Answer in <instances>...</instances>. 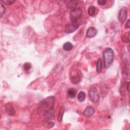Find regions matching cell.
Masks as SVG:
<instances>
[{
  "label": "cell",
  "instance_id": "22",
  "mask_svg": "<svg viewBox=\"0 0 130 130\" xmlns=\"http://www.w3.org/2000/svg\"><path fill=\"white\" fill-rule=\"evenodd\" d=\"M98 4L100 6H103L106 4L107 3V1L106 0H98L97 1Z\"/></svg>",
  "mask_w": 130,
  "mask_h": 130
},
{
  "label": "cell",
  "instance_id": "19",
  "mask_svg": "<svg viewBox=\"0 0 130 130\" xmlns=\"http://www.w3.org/2000/svg\"><path fill=\"white\" fill-rule=\"evenodd\" d=\"M31 68V65L29 62H26L24 64L23 68L26 72H28Z\"/></svg>",
  "mask_w": 130,
  "mask_h": 130
},
{
  "label": "cell",
  "instance_id": "5",
  "mask_svg": "<svg viewBox=\"0 0 130 130\" xmlns=\"http://www.w3.org/2000/svg\"><path fill=\"white\" fill-rule=\"evenodd\" d=\"M127 15V13L126 8H121L120 10L118 15V19L119 21L122 23H123L126 19Z\"/></svg>",
  "mask_w": 130,
  "mask_h": 130
},
{
  "label": "cell",
  "instance_id": "18",
  "mask_svg": "<svg viewBox=\"0 0 130 130\" xmlns=\"http://www.w3.org/2000/svg\"><path fill=\"white\" fill-rule=\"evenodd\" d=\"M64 108L63 107L60 108L58 116V121L59 122H61L62 120V117H63V114H64Z\"/></svg>",
  "mask_w": 130,
  "mask_h": 130
},
{
  "label": "cell",
  "instance_id": "9",
  "mask_svg": "<svg viewBox=\"0 0 130 130\" xmlns=\"http://www.w3.org/2000/svg\"><path fill=\"white\" fill-rule=\"evenodd\" d=\"M94 109L91 106L87 107L83 111V115L85 117H91L94 113Z\"/></svg>",
  "mask_w": 130,
  "mask_h": 130
},
{
  "label": "cell",
  "instance_id": "21",
  "mask_svg": "<svg viewBox=\"0 0 130 130\" xmlns=\"http://www.w3.org/2000/svg\"><path fill=\"white\" fill-rule=\"evenodd\" d=\"M2 2L4 4H6L7 5H10L12 4L15 2V1H14V0H6L4 1H2Z\"/></svg>",
  "mask_w": 130,
  "mask_h": 130
},
{
  "label": "cell",
  "instance_id": "12",
  "mask_svg": "<svg viewBox=\"0 0 130 130\" xmlns=\"http://www.w3.org/2000/svg\"><path fill=\"white\" fill-rule=\"evenodd\" d=\"M42 124H43V125L44 127H45L46 128H52V127H53V126L54 125V122L50 121V119L44 120L42 121Z\"/></svg>",
  "mask_w": 130,
  "mask_h": 130
},
{
  "label": "cell",
  "instance_id": "20",
  "mask_svg": "<svg viewBox=\"0 0 130 130\" xmlns=\"http://www.w3.org/2000/svg\"><path fill=\"white\" fill-rule=\"evenodd\" d=\"M0 10H1V17H2L6 11V8L4 5V3L1 1L0 4Z\"/></svg>",
  "mask_w": 130,
  "mask_h": 130
},
{
  "label": "cell",
  "instance_id": "16",
  "mask_svg": "<svg viewBox=\"0 0 130 130\" xmlns=\"http://www.w3.org/2000/svg\"><path fill=\"white\" fill-rule=\"evenodd\" d=\"M85 96H86V95H85V92L83 91H80L78 94L77 98L79 102H82L85 100Z\"/></svg>",
  "mask_w": 130,
  "mask_h": 130
},
{
  "label": "cell",
  "instance_id": "4",
  "mask_svg": "<svg viewBox=\"0 0 130 130\" xmlns=\"http://www.w3.org/2000/svg\"><path fill=\"white\" fill-rule=\"evenodd\" d=\"M88 96L90 101L96 103L100 100V94L96 88H91L88 92Z\"/></svg>",
  "mask_w": 130,
  "mask_h": 130
},
{
  "label": "cell",
  "instance_id": "7",
  "mask_svg": "<svg viewBox=\"0 0 130 130\" xmlns=\"http://www.w3.org/2000/svg\"><path fill=\"white\" fill-rule=\"evenodd\" d=\"M79 27V24L77 23H73L68 24L64 28V32L66 34H71L75 31Z\"/></svg>",
  "mask_w": 130,
  "mask_h": 130
},
{
  "label": "cell",
  "instance_id": "23",
  "mask_svg": "<svg viewBox=\"0 0 130 130\" xmlns=\"http://www.w3.org/2000/svg\"><path fill=\"white\" fill-rule=\"evenodd\" d=\"M125 27L127 28H129L130 27V20L128 19L127 20V21L126 22V25H125Z\"/></svg>",
  "mask_w": 130,
  "mask_h": 130
},
{
  "label": "cell",
  "instance_id": "11",
  "mask_svg": "<svg viewBox=\"0 0 130 130\" xmlns=\"http://www.w3.org/2000/svg\"><path fill=\"white\" fill-rule=\"evenodd\" d=\"M78 3V1H66L67 7L68 8H71L72 9L77 7Z\"/></svg>",
  "mask_w": 130,
  "mask_h": 130
},
{
  "label": "cell",
  "instance_id": "17",
  "mask_svg": "<svg viewBox=\"0 0 130 130\" xmlns=\"http://www.w3.org/2000/svg\"><path fill=\"white\" fill-rule=\"evenodd\" d=\"M88 14L90 16H93L95 12V7L93 6H90L88 9Z\"/></svg>",
  "mask_w": 130,
  "mask_h": 130
},
{
  "label": "cell",
  "instance_id": "3",
  "mask_svg": "<svg viewBox=\"0 0 130 130\" xmlns=\"http://www.w3.org/2000/svg\"><path fill=\"white\" fill-rule=\"evenodd\" d=\"M82 16V10L78 7L72 9L70 13V18L72 22L76 23L81 19Z\"/></svg>",
  "mask_w": 130,
  "mask_h": 130
},
{
  "label": "cell",
  "instance_id": "6",
  "mask_svg": "<svg viewBox=\"0 0 130 130\" xmlns=\"http://www.w3.org/2000/svg\"><path fill=\"white\" fill-rule=\"evenodd\" d=\"M70 79L72 82L74 84H77L81 80L80 75L76 70H73V73H70Z\"/></svg>",
  "mask_w": 130,
  "mask_h": 130
},
{
  "label": "cell",
  "instance_id": "15",
  "mask_svg": "<svg viewBox=\"0 0 130 130\" xmlns=\"http://www.w3.org/2000/svg\"><path fill=\"white\" fill-rule=\"evenodd\" d=\"M63 48L65 51H70L73 48V45L69 42H66L63 45Z\"/></svg>",
  "mask_w": 130,
  "mask_h": 130
},
{
  "label": "cell",
  "instance_id": "2",
  "mask_svg": "<svg viewBox=\"0 0 130 130\" xmlns=\"http://www.w3.org/2000/svg\"><path fill=\"white\" fill-rule=\"evenodd\" d=\"M103 58L104 67L109 68L113 63L114 59V52L110 48H107L103 53Z\"/></svg>",
  "mask_w": 130,
  "mask_h": 130
},
{
  "label": "cell",
  "instance_id": "14",
  "mask_svg": "<svg viewBox=\"0 0 130 130\" xmlns=\"http://www.w3.org/2000/svg\"><path fill=\"white\" fill-rule=\"evenodd\" d=\"M67 93L69 98L73 99L76 96V91L74 88H70L68 90Z\"/></svg>",
  "mask_w": 130,
  "mask_h": 130
},
{
  "label": "cell",
  "instance_id": "13",
  "mask_svg": "<svg viewBox=\"0 0 130 130\" xmlns=\"http://www.w3.org/2000/svg\"><path fill=\"white\" fill-rule=\"evenodd\" d=\"M102 61L101 58L98 59L96 62V70L98 73H100L102 71Z\"/></svg>",
  "mask_w": 130,
  "mask_h": 130
},
{
  "label": "cell",
  "instance_id": "8",
  "mask_svg": "<svg viewBox=\"0 0 130 130\" xmlns=\"http://www.w3.org/2000/svg\"><path fill=\"white\" fill-rule=\"evenodd\" d=\"M5 110L8 115L13 116L15 114V111L13 105L10 103H7L5 106Z\"/></svg>",
  "mask_w": 130,
  "mask_h": 130
},
{
  "label": "cell",
  "instance_id": "10",
  "mask_svg": "<svg viewBox=\"0 0 130 130\" xmlns=\"http://www.w3.org/2000/svg\"><path fill=\"white\" fill-rule=\"evenodd\" d=\"M97 34V30L93 27H89L86 31V36L88 38H93Z\"/></svg>",
  "mask_w": 130,
  "mask_h": 130
},
{
  "label": "cell",
  "instance_id": "1",
  "mask_svg": "<svg viewBox=\"0 0 130 130\" xmlns=\"http://www.w3.org/2000/svg\"><path fill=\"white\" fill-rule=\"evenodd\" d=\"M55 98L53 96H50L44 99L40 103L38 108L39 113L43 115L48 119H54V106Z\"/></svg>",
  "mask_w": 130,
  "mask_h": 130
}]
</instances>
